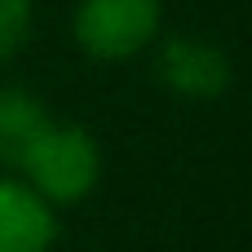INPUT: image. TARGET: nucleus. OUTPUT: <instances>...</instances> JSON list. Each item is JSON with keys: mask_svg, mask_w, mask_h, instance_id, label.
Listing matches in <instances>:
<instances>
[{"mask_svg": "<svg viewBox=\"0 0 252 252\" xmlns=\"http://www.w3.org/2000/svg\"><path fill=\"white\" fill-rule=\"evenodd\" d=\"M53 120V111L44 106L40 93L22 89V84H0V168L13 173L18 159L27 155V146L40 137V128Z\"/></svg>", "mask_w": 252, "mask_h": 252, "instance_id": "39448f33", "label": "nucleus"}, {"mask_svg": "<svg viewBox=\"0 0 252 252\" xmlns=\"http://www.w3.org/2000/svg\"><path fill=\"white\" fill-rule=\"evenodd\" d=\"M58 235V208L44 204L18 173L0 168V252H53Z\"/></svg>", "mask_w": 252, "mask_h": 252, "instance_id": "20e7f679", "label": "nucleus"}, {"mask_svg": "<svg viewBox=\"0 0 252 252\" xmlns=\"http://www.w3.org/2000/svg\"><path fill=\"white\" fill-rule=\"evenodd\" d=\"M102 142L84 128V124H71V120H49L40 128V137L27 146V155L18 159V177L53 208H71V204H84L97 182H102Z\"/></svg>", "mask_w": 252, "mask_h": 252, "instance_id": "f257e3e1", "label": "nucleus"}, {"mask_svg": "<svg viewBox=\"0 0 252 252\" xmlns=\"http://www.w3.org/2000/svg\"><path fill=\"white\" fill-rule=\"evenodd\" d=\"M35 31V4L31 0H0V66L13 62Z\"/></svg>", "mask_w": 252, "mask_h": 252, "instance_id": "423d86ee", "label": "nucleus"}, {"mask_svg": "<svg viewBox=\"0 0 252 252\" xmlns=\"http://www.w3.org/2000/svg\"><path fill=\"white\" fill-rule=\"evenodd\" d=\"M164 35V0H75L71 40L93 62H133Z\"/></svg>", "mask_w": 252, "mask_h": 252, "instance_id": "f03ea898", "label": "nucleus"}, {"mask_svg": "<svg viewBox=\"0 0 252 252\" xmlns=\"http://www.w3.org/2000/svg\"><path fill=\"white\" fill-rule=\"evenodd\" d=\"M155 75L168 93H177L186 102H213L235 84V62L208 35H159Z\"/></svg>", "mask_w": 252, "mask_h": 252, "instance_id": "7ed1b4c3", "label": "nucleus"}]
</instances>
